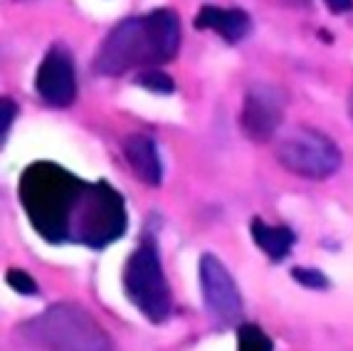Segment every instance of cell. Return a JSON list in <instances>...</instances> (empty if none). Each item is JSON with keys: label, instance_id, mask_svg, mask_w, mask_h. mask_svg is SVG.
Here are the masks:
<instances>
[{"label": "cell", "instance_id": "cell-1", "mask_svg": "<svg viewBox=\"0 0 353 351\" xmlns=\"http://www.w3.org/2000/svg\"><path fill=\"white\" fill-rule=\"evenodd\" d=\"M20 205L50 243L106 247L126 230L124 198L109 183H87L57 164L37 161L20 176Z\"/></svg>", "mask_w": 353, "mask_h": 351}, {"label": "cell", "instance_id": "cell-2", "mask_svg": "<svg viewBox=\"0 0 353 351\" xmlns=\"http://www.w3.org/2000/svg\"><path fill=\"white\" fill-rule=\"evenodd\" d=\"M181 50V18L173 8H156L114 25L101 40L94 72L119 77L131 70H151L171 62Z\"/></svg>", "mask_w": 353, "mask_h": 351}, {"label": "cell", "instance_id": "cell-3", "mask_svg": "<svg viewBox=\"0 0 353 351\" xmlns=\"http://www.w3.org/2000/svg\"><path fill=\"white\" fill-rule=\"evenodd\" d=\"M30 344L45 351H112V339L84 307L59 302L20 327Z\"/></svg>", "mask_w": 353, "mask_h": 351}, {"label": "cell", "instance_id": "cell-4", "mask_svg": "<svg viewBox=\"0 0 353 351\" xmlns=\"http://www.w3.org/2000/svg\"><path fill=\"white\" fill-rule=\"evenodd\" d=\"M126 297L139 307L148 322H163L171 314V290L161 267L159 250L153 243H143L134 250L124 269Z\"/></svg>", "mask_w": 353, "mask_h": 351}, {"label": "cell", "instance_id": "cell-5", "mask_svg": "<svg viewBox=\"0 0 353 351\" xmlns=\"http://www.w3.org/2000/svg\"><path fill=\"white\" fill-rule=\"evenodd\" d=\"M277 158L287 171L312 181L329 178L341 166V151L334 141L321 131L306 126H296L279 139Z\"/></svg>", "mask_w": 353, "mask_h": 351}, {"label": "cell", "instance_id": "cell-6", "mask_svg": "<svg viewBox=\"0 0 353 351\" xmlns=\"http://www.w3.org/2000/svg\"><path fill=\"white\" fill-rule=\"evenodd\" d=\"M201 290L208 314L223 327H232L242 319V297L228 267L212 252L201 258Z\"/></svg>", "mask_w": 353, "mask_h": 351}, {"label": "cell", "instance_id": "cell-7", "mask_svg": "<svg viewBox=\"0 0 353 351\" xmlns=\"http://www.w3.org/2000/svg\"><path fill=\"white\" fill-rule=\"evenodd\" d=\"M40 99L54 109H67L77 97V75L72 53L62 45H52L42 57L35 75Z\"/></svg>", "mask_w": 353, "mask_h": 351}, {"label": "cell", "instance_id": "cell-8", "mask_svg": "<svg viewBox=\"0 0 353 351\" xmlns=\"http://www.w3.org/2000/svg\"><path fill=\"white\" fill-rule=\"evenodd\" d=\"M284 97L274 84L257 82L245 92L240 126L252 141H270L282 124Z\"/></svg>", "mask_w": 353, "mask_h": 351}, {"label": "cell", "instance_id": "cell-9", "mask_svg": "<svg viewBox=\"0 0 353 351\" xmlns=\"http://www.w3.org/2000/svg\"><path fill=\"white\" fill-rule=\"evenodd\" d=\"M195 30H212L218 32L228 45H237L252 32V18L242 8H220L203 6L193 20Z\"/></svg>", "mask_w": 353, "mask_h": 351}, {"label": "cell", "instance_id": "cell-10", "mask_svg": "<svg viewBox=\"0 0 353 351\" xmlns=\"http://www.w3.org/2000/svg\"><path fill=\"white\" fill-rule=\"evenodd\" d=\"M124 158L131 166L134 176L146 186H159L163 178V164H161L156 141L146 134H131L124 141Z\"/></svg>", "mask_w": 353, "mask_h": 351}, {"label": "cell", "instance_id": "cell-11", "mask_svg": "<svg viewBox=\"0 0 353 351\" xmlns=\"http://www.w3.org/2000/svg\"><path fill=\"white\" fill-rule=\"evenodd\" d=\"M250 230H252V238L257 243V247L262 252H267L272 260L287 258L296 240V235L289 228H284V225H267L262 218H252Z\"/></svg>", "mask_w": 353, "mask_h": 351}, {"label": "cell", "instance_id": "cell-12", "mask_svg": "<svg viewBox=\"0 0 353 351\" xmlns=\"http://www.w3.org/2000/svg\"><path fill=\"white\" fill-rule=\"evenodd\" d=\"M136 84L153 94H173L176 92V82L171 75H165L161 70H143L136 75Z\"/></svg>", "mask_w": 353, "mask_h": 351}, {"label": "cell", "instance_id": "cell-13", "mask_svg": "<svg viewBox=\"0 0 353 351\" xmlns=\"http://www.w3.org/2000/svg\"><path fill=\"white\" fill-rule=\"evenodd\" d=\"M237 349L240 351H272V341L267 339V334L259 327L248 324V327H240V334H237Z\"/></svg>", "mask_w": 353, "mask_h": 351}, {"label": "cell", "instance_id": "cell-14", "mask_svg": "<svg viewBox=\"0 0 353 351\" xmlns=\"http://www.w3.org/2000/svg\"><path fill=\"white\" fill-rule=\"evenodd\" d=\"M6 282L18 294H30V297H32V294H37V282L32 280L28 272H23V269H8Z\"/></svg>", "mask_w": 353, "mask_h": 351}, {"label": "cell", "instance_id": "cell-15", "mask_svg": "<svg viewBox=\"0 0 353 351\" xmlns=\"http://www.w3.org/2000/svg\"><path fill=\"white\" fill-rule=\"evenodd\" d=\"M292 277H294L299 285L309 287V290H324L329 287V280H326L319 269H304V267H294L292 269Z\"/></svg>", "mask_w": 353, "mask_h": 351}, {"label": "cell", "instance_id": "cell-16", "mask_svg": "<svg viewBox=\"0 0 353 351\" xmlns=\"http://www.w3.org/2000/svg\"><path fill=\"white\" fill-rule=\"evenodd\" d=\"M0 106H3V126H0V141L6 144L8 134H10L12 122H15V114H18V104H15V102H12L10 97H3Z\"/></svg>", "mask_w": 353, "mask_h": 351}, {"label": "cell", "instance_id": "cell-17", "mask_svg": "<svg viewBox=\"0 0 353 351\" xmlns=\"http://www.w3.org/2000/svg\"><path fill=\"white\" fill-rule=\"evenodd\" d=\"M326 6H329V10L331 12H348V10H353V0H324Z\"/></svg>", "mask_w": 353, "mask_h": 351}, {"label": "cell", "instance_id": "cell-18", "mask_svg": "<svg viewBox=\"0 0 353 351\" xmlns=\"http://www.w3.org/2000/svg\"><path fill=\"white\" fill-rule=\"evenodd\" d=\"M272 3H277L282 8H309L312 6V0H272Z\"/></svg>", "mask_w": 353, "mask_h": 351}]
</instances>
